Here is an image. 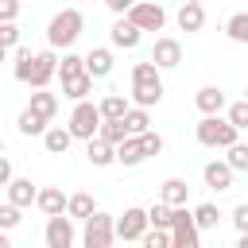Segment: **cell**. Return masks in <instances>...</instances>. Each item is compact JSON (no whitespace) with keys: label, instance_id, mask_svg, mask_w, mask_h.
<instances>
[{"label":"cell","instance_id":"cell-1","mask_svg":"<svg viewBox=\"0 0 248 248\" xmlns=\"http://www.w3.org/2000/svg\"><path fill=\"white\" fill-rule=\"evenodd\" d=\"M81 27H85V16H81L78 8H62L58 16H50V23H46V43H50V50L74 46L78 35H81Z\"/></svg>","mask_w":248,"mask_h":248},{"label":"cell","instance_id":"cell-2","mask_svg":"<svg viewBox=\"0 0 248 248\" xmlns=\"http://www.w3.org/2000/svg\"><path fill=\"white\" fill-rule=\"evenodd\" d=\"M194 136H198L202 147H225V151H229L232 143H240V140H236L240 132L229 124V116H225V120H221V116H202L198 128H194Z\"/></svg>","mask_w":248,"mask_h":248},{"label":"cell","instance_id":"cell-3","mask_svg":"<svg viewBox=\"0 0 248 248\" xmlns=\"http://www.w3.org/2000/svg\"><path fill=\"white\" fill-rule=\"evenodd\" d=\"M101 124H105V116H101V105H93V101H78L74 105V112H70V132H74V140H97L101 136Z\"/></svg>","mask_w":248,"mask_h":248},{"label":"cell","instance_id":"cell-4","mask_svg":"<svg viewBox=\"0 0 248 248\" xmlns=\"http://www.w3.org/2000/svg\"><path fill=\"white\" fill-rule=\"evenodd\" d=\"M170 248H202V229H198V221H194V209H186V205L174 209Z\"/></svg>","mask_w":248,"mask_h":248},{"label":"cell","instance_id":"cell-5","mask_svg":"<svg viewBox=\"0 0 248 248\" xmlns=\"http://www.w3.org/2000/svg\"><path fill=\"white\" fill-rule=\"evenodd\" d=\"M112 236H116V221H112V213H93L89 221H85V232H81V244L85 248H112Z\"/></svg>","mask_w":248,"mask_h":248},{"label":"cell","instance_id":"cell-6","mask_svg":"<svg viewBox=\"0 0 248 248\" xmlns=\"http://www.w3.org/2000/svg\"><path fill=\"white\" fill-rule=\"evenodd\" d=\"M147 232H151V217H147V209L128 205V209L120 213V221H116V236H120V240H143Z\"/></svg>","mask_w":248,"mask_h":248},{"label":"cell","instance_id":"cell-7","mask_svg":"<svg viewBox=\"0 0 248 248\" xmlns=\"http://www.w3.org/2000/svg\"><path fill=\"white\" fill-rule=\"evenodd\" d=\"M124 19H132L140 31H163V23H167V12H163V4L159 0H140Z\"/></svg>","mask_w":248,"mask_h":248},{"label":"cell","instance_id":"cell-8","mask_svg":"<svg viewBox=\"0 0 248 248\" xmlns=\"http://www.w3.org/2000/svg\"><path fill=\"white\" fill-rule=\"evenodd\" d=\"M46 248H74V217H46V232H43Z\"/></svg>","mask_w":248,"mask_h":248},{"label":"cell","instance_id":"cell-9","mask_svg":"<svg viewBox=\"0 0 248 248\" xmlns=\"http://www.w3.org/2000/svg\"><path fill=\"white\" fill-rule=\"evenodd\" d=\"M151 62L159 66V70H174L178 62H182V46H178V39H155V46H151Z\"/></svg>","mask_w":248,"mask_h":248},{"label":"cell","instance_id":"cell-10","mask_svg":"<svg viewBox=\"0 0 248 248\" xmlns=\"http://www.w3.org/2000/svg\"><path fill=\"white\" fill-rule=\"evenodd\" d=\"M54 74H58V58H54V50H35V70H31V89H46Z\"/></svg>","mask_w":248,"mask_h":248},{"label":"cell","instance_id":"cell-11","mask_svg":"<svg viewBox=\"0 0 248 248\" xmlns=\"http://www.w3.org/2000/svg\"><path fill=\"white\" fill-rule=\"evenodd\" d=\"M232 167L225 163V159H213V163H205V170H202V178H205V186H213V190H232Z\"/></svg>","mask_w":248,"mask_h":248},{"label":"cell","instance_id":"cell-12","mask_svg":"<svg viewBox=\"0 0 248 248\" xmlns=\"http://www.w3.org/2000/svg\"><path fill=\"white\" fill-rule=\"evenodd\" d=\"M35 205H39V209H43L46 217H62V213L70 209V198H66V194L58 190V186H43V190H39V202H35Z\"/></svg>","mask_w":248,"mask_h":248},{"label":"cell","instance_id":"cell-13","mask_svg":"<svg viewBox=\"0 0 248 248\" xmlns=\"http://www.w3.org/2000/svg\"><path fill=\"white\" fill-rule=\"evenodd\" d=\"M108 39H112V46H120V50H136V46H140V27H136L132 19H116L112 31H108Z\"/></svg>","mask_w":248,"mask_h":248},{"label":"cell","instance_id":"cell-14","mask_svg":"<svg viewBox=\"0 0 248 248\" xmlns=\"http://www.w3.org/2000/svg\"><path fill=\"white\" fill-rule=\"evenodd\" d=\"M85 74L89 78H108L112 74V50L108 46H93L85 54Z\"/></svg>","mask_w":248,"mask_h":248},{"label":"cell","instance_id":"cell-15","mask_svg":"<svg viewBox=\"0 0 248 248\" xmlns=\"http://www.w3.org/2000/svg\"><path fill=\"white\" fill-rule=\"evenodd\" d=\"M194 105L202 108V116H221V108H225V93H221L217 85H202L198 97H194Z\"/></svg>","mask_w":248,"mask_h":248},{"label":"cell","instance_id":"cell-16","mask_svg":"<svg viewBox=\"0 0 248 248\" xmlns=\"http://www.w3.org/2000/svg\"><path fill=\"white\" fill-rule=\"evenodd\" d=\"M178 27H182L186 35L202 31V27H205V8H202V4H182V8H178Z\"/></svg>","mask_w":248,"mask_h":248},{"label":"cell","instance_id":"cell-17","mask_svg":"<svg viewBox=\"0 0 248 248\" xmlns=\"http://www.w3.org/2000/svg\"><path fill=\"white\" fill-rule=\"evenodd\" d=\"M132 112V101L128 97H120V93H105L101 97V116L105 120H124Z\"/></svg>","mask_w":248,"mask_h":248},{"label":"cell","instance_id":"cell-18","mask_svg":"<svg viewBox=\"0 0 248 248\" xmlns=\"http://www.w3.org/2000/svg\"><path fill=\"white\" fill-rule=\"evenodd\" d=\"M85 159H89L93 167H108V163H116V147H112V143H105V140L97 136V140H89V143H85Z\"/></svg>","mask_w":248,"mask_h":248},{"label":"cell","instance_id":"cell-19","mask_svg":"<svg viewBox=\"0 0 248 248\" xmlns=\"http://www.w3.org/2000/svg\"><path fill=\"white\" fill-rule=\"evenodd\" d=\"M8 202H12V205H19V209H23V205H31V202H39L35 182H31V178H16V182L8 186Z\"/></svg>","mask_w":248,"mask_h":248},{"label":"cell","instance_id":"cell-20","mask_svg":"<svg viewBox=\"0 0 248 248\" xmlns=\"http://www.w3.org/2000/svg\"><path fill=\"white\" fill-rule=\"evenodd\" d=\"M147 155H143V143H140V136H128L120 147H116V163H124V167H140Z\"/></svg>","mask_w":248,"mask_h":248},{"label":"cell","instance_id":"cell-21","mask_svg":"<svg viewBox=\"0 0 248 248\" xmlns=\"http://www.w3.org/2000/svg\"><path fill=\"white\" fill-rule=\"evenodd\" d=\"M27 108H31V112H39L43 120H54V112H58V97H54V93H46V89H35Z\"/></svg>","mask_w":248,"mask_h":248},{"label":"cell","instance_id":"cell-22","mask_svg":"<svg viewBox=\"0 0 248 248\" xmlns=\"http://www.w3.org/2000/svg\"><path fill=\"white\" fill-rule=\"evenodd\" d=\"M70 143H74V132H70V128H50V132L43 136V147H46L50 155H66Z\"/></svg>","mask_w":248,"mask_h":248},{"label":"cell","instance_id":"cell-23","mask_svg":"<svg viewBox=\"0 0 248 248\" xmlns=\"http://www.w3.org/2000/svg\"><path fill=\"white\" fill-rule=\"evenodd\" d=\"M93 213H97L93 194H70V209H66V217H74V221H89Z\"/></svg>","mask_w":248,"mask_h":248},{"label":"cell","instance_id":"cell-24","mask_svg":"<svg viewBox=\"0 0 248 248\" xmlns=\"http://www.w3.org/2000/svg\"><path fill=\"white\" fill-rule=\"evenodd\" d=\"M163 70L147 58V62H136L132 66V85H163V78H159Z\"/></svg>","mask_w":248,"mask_h":248},{"label":"cell","instance_id":"cell-25","mask_svg":"<svg viewBox=\"0 0 248 248\" xmlns=\"http://www.w3.org/2000/svg\"><path fill=\"white\" fill-rule=\"evenodd\" d=\"M62 93H66L70 101H89V93H93V78H89V74L70 78V81H62Z\"/></svg>","mask_w":248,"mask_h":248},{"label":"cell","instance_id":"cell-26","mask_svg":"<svg viewBox=\"0 0 248 248\" xmlns=\"http://www.w3.org/2000/svg\"><path fill=\"white\" fill-rule=\"evenodd\" d=\"M163 101V85H132V105L136 108H151Z\"/></svg>","mask_w":248,"mask_h":248},{"label":"cell","instance_id":"cell-27","mask_svg":"<svg viewBox=\"0 0 248 248\" xmlns=\"http://www.w3.org/2000/svg\"><path fill=\"white\" fill-rule=\"evenodd\" d=\"M186 194H190V186H186L182 178H167V182H163V198H159V202H167V205H174V209H178V205H186Z\"/></svg>","mask_w":248,"mask_h":248},{"label":"cell","instance_id":"cell-28","mask_svg":"<svg viewBox=\"0 0 248 248\" xmlns=\"http://www.w3.org/2000/svg\"><path fill=\"white\" fill-rule=\"evenodd\" d=\"M46 124H50V120H43V116H39V112H31V108H23V112H19V132H23V136H46V132H50Z\"/></svg>","mask_w":248,"mask_h":248},{"label":"cell","instance_id":"cell-29","mask_svg":"<svg viewBox=\"0 0 248 248\" xmlns=\"http://www.w3.org/2000/svg\"><path fill=\"white\" fill-rule=\"evenodd\" d=\"M147 217H151V229H174V205H167V202H155L151 209H147Z\"/></svg>","mask_w":248,"mask_h":248},{"label":"cell","instance_id":"cell-30","mask_svg":"<svg viewBox=\"0 0 248 248\" xmlns=\"http://www.w3.org/2000/svg\"><path fill=\"white\" fill-rule=\"evenodd\" d=\"M194 221H198L202 232H205V229H217V225H221V209H217L213 202H202V205L194 209Z\"/></svg>","mask_w":248,"mask_h":248},{"label":"cell","instance_id":"cell-31","mask_svg":"<svg viewBox=\"0 0 248 248\" xmlns=\"http://www.w3.org/2000/svg\"><path fill=\"white\" fill-rule=\"evenodd\" d=\"M124 124H128V136H143V132H151V116H147V108H136V105H132V112L124 116Z\"/></svg>","mask_w":248,"mask_h":248},{"label":"cell","instance_id":"cell-32","mask_svg":"<svg viewBox=\"0 0 248 248\" xmlns=\"http://www.w3.org/2000/svg\"><path fill=\"white\" fill-rule=\"evenodd\" d=\"M101 140L112 143V147H120V143L128 140V124H124V120H105V124H101Z\"/></svg>","mask_w":248,"mask_h":248},{"label":"cell","instance_id":"cell-33","mask_svg":"<svg viewBox=\"0 0 248 248\" xmlns=\"http://www.w3.org/2000/svg\"><path fill=\"white\" fill-rule=\"evenodd\" d=\"M225 35H229L232 43H248V12H236V16H229V23H225Z\"/></svg>","mask_w":248,"mask_h":248},{"label":"cell","instance_id":"cell-34","mask_svg":"<svg viewBox=\"0 0 248 248\" xmlns=\"http://www.w3.org/2000/svg\"><path fill=\"white\" fill-rule=\"evenodd\" d=\"M81 74H85V58H78V54H62V62H58V78L70 81V78H81Z\"/></svg>","mask_w":248,"mask_h":248},{"label":"cell","instance_id":"cell-35","mask_svg":"<svg viewBox=\"0 0 248 248\" xmlns=\"http://www.w3.org/2000/svg\"><path fill=\"white\" fill-rule=\"evenodd\" d=\"M31 70H35V54L31 50H16V81L31 85Z\"/></svg>","mask_w":248,"mask_h":248},{"label":"cell","instance_id":"cell-36","mask_svg":"<svg viewBox=\"0 0 248 248\" xmlns=\"http://www.w3.org/2000/svg\"><path fill=\"white\" fill-rule=\"evenodd\" d=\"M229 124H232L236 132L248 128V101H232V105H229Z\"/></svg>","mask_w":248,"mask_h":248},{"label":"cell","instance_id":"cell-37","mask_svg":"<svg viewBox=\"0 0 248 248\" xmlns=\"http://www.w3.org/2000/svg\"><path fill=\"white\" fill-rule=\"evenodd\" d=\"M232 170H248V143H232L229 147V159H225Z\"/></svg>","mask_w":248,"mask_h":248},{"label":"cell","instance_id":"cell-38","mask_svg":"<svg viewBox=\"0 0 248 248\" xmlns=\"http://www.w3.org/2000/svg\"><path fill=\"white\" fill-rule=\"evenodd\" d=\"M0 43H4V50H19V27L16 23H0Z\"/></svg>","mask_w":248,"mask_h":248},{"label":"cell","instance_id":"cell-39","mask_svg":"<svg viewBox=\"0 0 248 248\" xmlns=\"http://www.w3.org/2000/svg\"><path fill=\"white\" fill-rule=\"evenodd\" d=\"M16 225H19V205L4 202V205H0V229L8 232V229H16Z\"/></svg>","mask_w":248,"mask_h":248},{"label":"cell","instance_id":"cell-40","mask_svg":"<svg viewBox=\"0 0 248 248\" xmlns=\"http://www.w3.org/2000/svg\"><path fill=\"white\" fill-rule=\"evenodd\" d=\"M140 244H143V248H170V232H167V229H151Z\"/></svg>","mask_w":248,"mask_h":248},{"label":"cell","instance_id":"cell-41","mask_svg":"<svg viewBox=\"0 0 248 248\" xmlns=\"http://www.w3.org/2000/svg\"><path fill=\"white\" fill-rule=\"evenodd\" d=\"M140 143H143V155H159V151H163V136H159V132H143Z\"/></svg>","mask_w":248,"mask_h":248},{"label":"cell","instance_id":"cell-42","mask_svg":"<svg viewBox=\"0 0 248 248\" xmlns=\"http://www.w3.org/2000/svg\"><path fill=\"white\" fill-rule=\"evenodd\" d=\"M232 225H236V232H240V236L248 232V202H240V205L232 209Z\"/></svg>","mask_w":248,"mask_h":248},{"label":"cell","instance_id":"cell-43","mask_svg":"<svg viewBox=\"0 0 248 248\" xmlns=\"http://www.w3.org/2000/svg\"><path fill=\"white\" fill-rule=\"evenodd\" d=\"M136 4H140V0H105V8H108L112 16H120V19H124V16H128Z\"/></svg>","mask_w":248,"mask_h":248},{"label":"cell","instance_id":"cell-44","mask_svg":"<svg viewBox=\"0 0 248 248\" xmlns=\"http://www.w3.org/2000/svg\"><path fill=\"white\" fill-rule=\"evenodd\" d=\"M16 16H19V0H0V19L16 23Z\"/></svg>","mask_w":248,"mask_h":248},{"label":"cell","instance_id":"cell-45","mask_svg":"<svg viewBox=\"0 0 248 248\" xmlns=\"http://www.w3.org/2000/svg\"><path fill=\"white\" fill-rule=\"evenodd\" d=\"M16 174H12V159H0V186H12Z\"/></svg>","mask_w":248,"mask_h":248},{"label":"cell","instance_id":"cell-46","mask_svg":"<svg viewBox=\"0 0 248 248\" xmlns=\"http://www.w3.org/2000/svg\"><path fill=\"white\" fill-rule=\"evenodd\" d=\"M236 248H248V232H244V236H240V240H236Z\"/></svg>","mask_w":248,"mask_h":248},{"label":"cell","instance_id":"cell-47","mask_svg":"<svg viewBox=\"0 0 248 248\" xmlns=\"http://www.w3.org/2000/svg\"><path fill=\"white\" fill-rule=\"evenodd\" d=\"M0 248H12V244H8V236H0Z\"/></svg>","mask_w":248,"mask_h":248},{"label":"cell","instance_id":"cell-48","mask_svg":"<svg viewBox=\"0 0 248 248\" xmlns=\"http://www.w3.org/2000/svg\"><path fill=\"white\" fill-rule=\"evenodd\" d=\"M182 4H202V0H182Z\"/></svg>","mask_w":248,"mask_h":248}]
</instances>
